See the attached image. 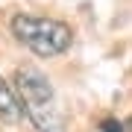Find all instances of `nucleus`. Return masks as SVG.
<instances>
[{"mask_svg":"<svg viewBox=\"0 0 132 132\" xmlns=\"http://www.w3.org/2000/svg\"><path fill=\"white\" fill-rule=\"evenodd\" d=\"M21 118H24V112H21V103H18V97H15L12 82H6L3 76H0V120L18 123Z\"/></svg>","mask_w":132,"mask_h":132,"instance_id":"nucleus-3","label":"nucleus"},{"mask_svg":"<svg viewBox=\"0 0 132 132\" xmlns=\"http://www.w3.org/2000/svg\"><path fill=\"white\" fill-rule=\"evenodd\" d=\"M15 97L21 103V112L38 132H65V112L59 106L56 88L50 79L35 68H18L15 71Z\"/></svg>","mask_w":132,"mask_h":132,"instance_id":"nucleus-1","label":"nucleus"},{"mask_svg":"<svg viewBox=\"0 0 132 132\" xmlns=\"http://www.w3.org/2000/svg\"><path fill=\"white\" fill-rule=\"evenodd\" d=\"M100 129H103V132H123V123H118V120H103Z\"/></svg>","mask_w":132,"mask_h":132,"instance_id":"nucleus-4","label":"nucleus"},{"mask_svg":"<svg viewBox=\"0 0 132 132\" xmlns=\"http://www.w3.org/2000/svg\"><path fill=\"white\" fill-rule=\"evenodd\" d=\"M12 35L41 59L62 56L73 41V32L65 21L41 18V15H24V12L12 18Z\"/></svg>","mask_w":132,"mask_h":132,"instance_id":"nucleus-2","label":"nucleus"}]
</instances>
